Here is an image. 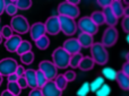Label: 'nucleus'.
<instances>
[{
	"label": "nucleus",
	"instance_id": "1",
	"mask_svg": "<svg viewBox=\"0 0 129 96\" xmlns=\"http://www.w3.org/2000/svg\"><path fill=\"white\" fill-rule=\"evenodd\" d=\"M91 50V58L93 59L94 63L99 66H105L109 61V52L107 47H104L100 42H94L93 45L89 47Z\"/></svg>",
	"mask_w": 129,
	"mask_h": 96
},
{
	"label": "nucleus",
	"instance_id": "2",
	"mask_svg": "<svg viewBox=\"0 0 129 96\" xmlns=\"http://www.w3.org/2000/svg\"><path fill=\"white\" fill-rule=\"evenodd\" d=\"M9 26L11 27L13 32H16V33H17V35H22V34L28 33L31 25H29L28 20H27V18L25 17V16L16 15L11 18L10 25H9Z\"/></svg>",
	"mask_w": 129,
	"mask_h": 96
},
{
	"label": "nucleus",
	"instance_id": "3",
	"mask_svg": "<svg viewBox=\"0 0 129 96\" xmlns=\"http://www.w3.org/2000/svg\"><path fill=\"white\" fill-rule=\"evenodd\" d=\"M69 59L70 56L61 46L54 49L52 52V63L57 69H67L69 67Z\"/></svg>",
	"mask_w": 129,
	"mask_h": 96
},
{
	"label": "nucleus",
	"instance_id": "4",
	"mask_svg": "<svg viewBox=\"0 0 129 96\" xmlns=\"http://www.w3.org/2000/svg\"><path fill=\"white\" fill-rule=\"evenodd\" d=\"M59 24H60V32H62L66 36H74L77 33V23L75 19L64 16H59Z\"/></svg>",
	"mask_w": 129,
	"mask_h": 96
},
{
	"label": "nucleus",
	"instance_id": "5",
	"mask_svg": "<svg viewBox=\"0 0 129 96\" xmlns=\"http://www.w3.org/2000/svg\"><path fill=\"white\" fill-rule=\"evenodd\" d=\"M119 37L118 29L116 27H107L102 34V38H101V44L104 47H111L117 43Z\"/></svg>",
	"mask_w": 129,
	"mask_h": 96
},
{
	"label": "nucleus",
	"instance_id": "6",
	"mask_svg": "<svg viewBox=\"0 0 129 96\" xmlns=\"http://www.w3.org/2000/svg\"><path fill=\"white\" fill-rule=\"evenodd\" d=\"M77 28L79 29L82 33L89 34V35H92V36L98 34V32H99V26H96V25L92 22L89 16H84V17L79 18V20L77 22Z\"/></svg>",
	"mask_w": 129,
	"mask_h": 96
},
{
	"label": "nucleus",
	"instance_id": "7",
	"mask_svg": "<svg viewBox=\"0 0 129 96\" xmlns=\"http://www.w3.org/2000/svg\"><path fill=\"white\" fill-rule=\"evenodd\" d=\"M58 14L59 16H64V17L69 18H77L80 14V10L78 8V6H74V5L69 4L68 1H63L61 4H59L58 6Z\"/></svg>",
	"mask_w": 129,
	"mask_h": 96
},
{
	"label": "nucleus",
	"instance_id": "8",
	"mask_svg": "<svg viewBox=\"0 0 129 96\" xmlns=\"http://www.w3.org/2000/svg\"><path fill=\"white\" fill-rule=\"evenodd\" d=\"M40 71H42L44 74V76L48 78V80H53L58 75V69L56 68V66L52 63V61L50 60H43L39 63V69Z\"/></svg>",
	"mask_w": 129,
	"mask_h": 96
},
{
	"label": "nucleus",
	"instance_id": "9",
	"mask_svg": "<svg viewBox=\"0 0 129 96\" xmlns=\"http://www.w3.org/2000/svg\"><path fill=\"white\" fill-rule=\"evenodd\" d=\"M18 63L14 58H4L0 60V75L4 76H9L14 74L17 68Z\"/></svg>",
	"mask_w": 129,
	"mask_h": 96
},
{
	"label": "nucleus",
	"instance_id": "10",
	"mask_svg": "<svg viewBox=\"0 0 129 96\" xmlns=\"http://www.w3.org/2000/svg\"><path fill=\"white\" fill-rule=\"evenodd\" d=\"M45 32L49 35H58L60 33V24L58 16H51L44 23Z\"/></svg>",
	"mask_w": 129,
	"mask_h": 96
},
{
	"label": "nucleus",
	"instance_id": "11",
	"mask_svg": "<svg viewBox=\"0 0 129 96\" xmlns=\"http://www.w3.org/2000/svg\"><path fill=\"white\" fill-rule=\"evenodd\" d=\"M61 47H62L69 56H73V54H76V53H80V50H82V46H80V44L78 43L76 37L67 38L63 42Z\"/></svg>",
	"mask_w": 129,
	"mask_h": 96
},
{
	"label": "nucleus",
	"instance_id": "12",
	"mask_svg": "<svg viewBox=\"0 0 129 96\" xmlns=\"http://www.w3.org/2000/svg\"><path fill=\"white\" fill-rule=\"evenodd\" d=\"M28 32H29V35H31V38L34 42L47 34L45 27H44V23H41V22H36V23H34V24H32Z\"/></svg>",
	"mask_w": 129,
	"mask_h": 96
},
{
	"label": "nucleus",
	"instance_id": "13",
	"mask_svg": "<svg viewBox=\"0 0 129 96\" xmlns=\"http://www.w3.org/2000/svg\"><path fill=\"white\" fill-rule=\"evenodd\" d=\"M41 89L42 96H62V92L54 85L53 80H49Z\"/></svg>",
	"mask_w": 129,
	"mask_h": 96
},
{
	"label": "nucleus",
	"instance_id": "14",
	"mask_svg": "<svg viewBox=\"0 0 129 96\" xmlns=\"http://www.w3.org/2000/svg\"><path fill=\"white\" fill-rule=\"evenodd\" d=\"M22 41H23V38L20 35H17V34H16V35H13L11 37L7 38V40L5 41V47H6V50L8 52L14 53V52H16L18 45L20 44Z\"/></svg>",
	"mask_w": 129,
	"mask_h": 96
},
{
	"label": "nucleus",
	"instance_id": "15",
	"mask_svg": "<svg viewBox=\"0 0 129 96\" xmlns=\"http://www.w3.org/2000/svg\"><path fill=\"white\" fill-rule=\"evenodd\" d=\"M102 13H103V16H104V23L105 24H107L109 27H116V25L118 24L119 19L116 17V15L112 13V10L110 9V7L104 8L102 10Z\"/></svg>",
	"mask_w": 129,
	"mask_h": 96
},
{
	"label": "nucleus",
	"instance_id": "16",
	"mask_svg": "<svg viewBox=\"0 0 129 96\" xmlns=\"http://www.w3.org/2000/svg\"><path fill=\"white\" fill-rule=\"evenodd\" d=\"M76 38H77L78 43L80 44L82 49H89L94 43L93 36L89 35V34H86V33H82V32L78 34V36Z\"/></svg>",
	"mask_w": 129,
	"mask_h": 96
},
{
	"label": "nucleus",
	"instance_id": "17",
	"mask_svg": "<svg viewBox=\"0 0 129 96\" xmlns=\"http://www.w3.org/2000/svg\"><path fill=\"white\" fill-rule=\"evenodd\" d=\"M24 78L27 83V86H28L31 89L38 88V86H36V70L26 69L25 70V74H24Z\"/></svg>",
	"mask_w": 129,
	"mask_h": 96
},
{
	"label": "nucleus",
	"instance_id": "18",
	"mask_svg": "<svg viewBox=\"0 0 129 96\" xmlns=\"http://www.w3.org/2000/svg\"><path fill=\"white\" fill-rule=\"evenodd\" d=\"M110 9H111L112 13L116 15V17L119 19V18H121L123 16V9H125V6H123L122 1H120V0H113V1H111Z\"/></svg>",
	"mask_w": 129,
	"mask_h": 96
},
{
	"label": "nucleus",
	"instance_id": "19",
	"mask_svg": "<svg viewBox=\"0 0 129 96\" xmlns=\"http://www.w3.org/2000/svg\"><path fill=\"white\" fill-rule=\"evenodd\" d=\"M116 81L118 83L119 87L123 90H128L129 89V77L127 75H125L122 71H118L117 72V77H116Z\"/></svg>",
	"mask_w": 129,
	"mask_h": 96
},
{
	"label": "nucleus",
	"instance_id": "20",
	"mask_svg": "<svg viewBox=\"0 0 129 96\" xmlns=\"http://www.w3.org/2000/svg\"><path fill=\"white\" fill-rule=\"evenodd\" d=\"M94 66H95V63H94L93 59L91 57H83L78 68L82 71H89V70H92L94 68Z\"/></svg>",
	"mask_w": 129,
	"mask_h": 96
},
{
	"label": "nucleus",
	"instance_id": "21",
	"mask_svg": "<svg viewBox=\"0 0 129 96\" xmlns=\"http://www.w3.org/2000/svg\"><path fill=\"white\" fill-rule=\"evenodd\" d=\"M5 5H6V8H5V11L7 13L8 16H14L17 15V7H16V1H10V0H5Z\"/></svg>",
	"mask_w": 129,
	"mask_h": 96
},
{
	"label": "nucleus",
	"instance_id": "22",
	"mask_svg": "<svg viewBox=\"0 0 129 96\" xmlns=\"http://www.w3.org/2000/svg\"><path fill=\"white\" fill-rule=\"evenodd\" d=\"M89 18L92 19V22L96 25V26H101V25H104V16H103V13L100 10L93 11L92 15L89 16Z\"/></svg>",
	"mask_w": 129,
	"mask_h": 96
},
{
	"label": "nucleus",
	"instance_id": "23",
	"mask_svg": "<svg viewBox=\"0 0 129 96\" xmlns=\"http://www.w3.org/2000/svg\"><path fill=\"white\" fill-rule=\"evenodd\" d=\"M101 72H102V77L104 79H108V80H116L117 72L118 71L111 67H104Z\"/></svg>",
	"mask_w": 129,
	"mask_h": 96
},
{
	"label": "nucleus",
	"instance_id": "24",
	"mask_svg": "<svg viewBox=\"0 0 129 96\" xmlns=\"http://www.w3.org/2000/svg\"><path fill=\"white\" fill-rule=\"evenodd\" d=\"M32 51V44L29 41H26V40H23L22 42H20V44L18 45L17 50H16V53L18 54V56H22V54L24 53H27V52Z\"/></svg>",
	"mask_w": 129,
	"mask_h": 96
},
{
	"label": "nucleus",
	"instance_id": "25",
	"mask_svg": "<svg viewBox=\"0 0 129 96\" xmlns=\"http://www.w3.org/2000/svg\"><path fill=\"white\" fill-rule=\"evenodd\" d=\"M105 84V79L102 76H98L94 79L92 83H89V88H91V92L95 93L101 86H103Z\"/></svg>",
	"mask_w": 129,
	"mask_h": 96
},
{
	"label": "nucleus",
	"instance_id": "26",
	"mask_svg": "<svg viewBox=\"0 0 129 96\" xmlns=\"http://www.w3.org/2000/svg\"><path fill=\"white\" fill-rule=\"evenodd\" d=\"M35 45L39 50H42V51L43 50H47L50 45V38L47 35L42 36V37H40L39 40L35 41Z\"/></svg>",
	"mask_w": 129,
	"mask_h": 96
},
{
	"label": "nucleus",
	"instance_id": "27",
	"mask_svg": "<svg viewBox=\"0 0 129 96\" xmlns=\"http://www.w3.org/2000/svg\"><path fill=\"white\" fill-rule=\"evenodd\" d=\"M7 90L9 93H11L14 96H19L22 93V89L18 86V84L16 81H8L7 83Z\"/></svg>",
	"mask_w": 129,
	"mask_h": 96
},
{
	"label": "nucleus",
	"instance_id": "28",
	"mask_svg": "<svg viewBox=\"0 0 129 96\" xmlns=\"http://www.w3.org/2000/svg\"><path fill=\"white\" fill-rule=\"evenodd\" d=\"M53 83H54V85L61 90V92H63V90L66 89L67 85H68V81L64 79L63 75H57V77L53 79Z\"/></svg>",
	"mask_w": 129,
	"mask_h": 96
},
{
	"label": "nucleus",
	"instance_id": "29",
	"mask_svg": "<svg viewBox=\"0 0 129 96\" xmlns=\"http://www.w3.org/2000/svg\"><path fill=\"white\" fill-rule=\"evenodd\" d=\"M83 57H84V56H83L82 53H76V54L70 56V59H69V67H71L73 69L78 68V66H79V63H80V61H82Z\"/></svg>",
	"mask_w": 129,
	"mask_h": 96
},
{
	"label": "nucleus",
	"instance_id": "30",
	"mask_svg": "<svg viewBox=\"0 0 129 96\" xmlns=\"http://www.w3.org/2000/svg\"><path fill=\"white\" fill-rule=\"evenodd\" d=\"M19 58H20V61H22L23 65L29 66L33 63L34 59H35V56H34L33 51H29V52H27V53H24V54H22V56H19Z\"/></svg>",
	"mask_w": 129,
	"mask_h": 96
},
{
	"label": "nucleus",
	"instance_id": "31",
	"mask_svg": "<svg viewBox=\"0 0 129 96\" xmlns=\"http://www.w3.org/2000/svg\"><path fill=\"white\" fill-rule=\"evenodd\" d=\"M48 81L49 80L44 76V74L40 70H36V86H38V88H42Z\"/></svg>",
	"mask_w": 129,
	"mask_h": 96
},
{
	"label": "nucleus",
	"instance_id": "32",
	"mask_svg": "<svg viewBox=\"0 0 129 96\" xmlns=\"http://www.w3.org/2000/svg\"><path fill=\"white\" fill-rule=\"evenodd\" d=\"M89 93H91L89 83L85 81V83H83L82 85H80V87L77 89V92H76V95H77V96H87Z\"/></svg>",
	"mask_w": 129,
	"mask_h": 96
},
{
	"label": "nucleus",
	"instance_id": "33",
	"mask_svg": "<svg viewBox=\"0 0 129 96\" xmlns=\"http://www.w3.org/2000/svg\"><path fill=\"white\" fill-rule=\"evenodd\" d=\"M33 2L31 0H17L16 1V7L18 10H28L32 7Z\"/></svg>",
	"mask_w": 129,
	"mask_h": 96
},
{
	"label": "nucleus",
	"instance_id": "34",
	"mask_svg": "<svg viewBox=\"0 0 129 96\" xmlns=\"http://www.w3.org/2000/svg\"><path fill=\"white\" fill-rule=\"evenodd\" d=\"M110 94H111V87L109 84H104L95 92L96 96H110Z\"/></svg>",
	"mask_w": 129,
	"mask_h": 96
},
{
	"label": "nucleus",
	"instance_id": "35",
	"mask_svg": "<svg viewBox=\"0 0 129 96\" xmlns=\"http://www.w3.org/2000/svg\"><path fill=\"white\" fill-rule=\"evenodd\" d=\"M0 33H1V36L2 38H9L11 37V36L14 35V32L13 29H11V27L9 26V25H5V26L1 27V29H0Z\"/></svg>",
	"mask_w": 129,
	"mask_h": 96
},
{
	"label": "nucleus",
	"instance_id": "36",
	"mask_svg": "<svg viewBox=\"0 0 129 96\" xmlns=\"http://www.w3.org/2000/svg\"><path fill=\"white\" fill-rule=\"evenodd\" d=\"M63 77L68 83H70V81H74L76 79V72L74 70H67L63 74Z\"/></svg>",
	"mask_w": 129,
	"mask_h": 96
},
{
	"label": "nucleus",
	"instance_id": "37",
	"mask_svg": "<svg viewBox=\"0 0 129 96\" xmlns=\"http://www.w3.org/2000/svg\"><path fill=\"white\" fill-rule=\"evenodd\" d=\"M121 27H122L123 32L129 34V17H123L122 22H121Z\"/></svg>",
	"mask_w": 129,
	"mask_h": 96
},
{
	"label": "nucleus",
	"instance_id": "38",
	"mask_svg": "<svg viewBox=\"0 0 129 96\" xmlns=\"http://www.w3.org/2000/svg\"><path fill=\"white\" fill-rule=\"evenodd\" d=\"M16 83L18 84V86L20 87V89H25V88L28 87V86H27L26 80H25V78H24V76H23V77H19V78H18V80L16 81Z\"/></svg>",
	"mask_w": 129,
	"mask_h": 96
},
{
	"label": "nucleus",
	"instance_id": "39",
	"mask_svg": "<svg viewBox=\"0 0 129 96\" xmlns=\"http://www.w3.org/2000/svg\"><path fill=\"white\" fill-rule=\"evenodd\" d=\"M98 5L102 9L108 8V7H110V5H111V0H98Z\"/></svg>",
	"mask_w": 129,
	"mask_h": 96
},
{
	"label": "nucleus",
	"instance_id": "40",
	"mask_svg": "<svg viewBox=\"0 0 129 96\" xmlns=\"http://www.w3.org/2000/svg\"><path fill=\"white\" fill-rule=\"evenodd\" d=\"M25 70H26V69H25L22 65H18L17 68H16V70H15V74L17 75L18 77H23V76H24V74H25Z\"/></svg>",
	"mask_w": 129,
	"mask_h": 96
},
{
	"label": "nucleus",
	"instance_id": "41",
	"mask_svg": "<svg viewBox=\"0 0 129 96\" xmlns=\"http://www.w3.org/2000/svg\"><path fill=\"white\" fill-rule=\"evenodd\" d=\"M28 96H42V93H41L40 88H33L28 93Z\"/></svg>",
	"mask_w": 129,
	"mask_h": 96
},
{
	"label": "nucleus",
	"instance_id": "42",
	"mask_svg": "<svg viewBox=\"0 0 129 96\" xmlns=\"http://www.w3.org/2000/svg\"><path fill=\"white\" fill-rule=\"evenodd\" d=\"M121 71L129 77V62H125V63H123L122 68H121Z\"/></svg>",
	"mask_w": 129,
	"mask_h": 96
},
{
	"label": "nucleus",
	"instance_id": "43",
	"mask_svg": "<svg viewBox=\"0 0 129 96\" xmlns=\"http://www.w3.org/2000/svg\"><path fill=\"white\" fill-rule=\"evenodd\" d=\"M7 78H8V81H17L19 77H18L17 75L14 72V74H11V75H9V76H7Z\"/></svg>",
	"mask_w": 129,
	"mask_h": 96
},
{
	"label": "nucleus",
	"instance_id": "44",
	"mask_svg": "<svg viewBox=\"0 0 129 96\" xmlns=\"http://www.w3.org/2000/svg\"><path fill=\"white\" fill-rule=\"evenodd\" d=\"M5 8H6V5H5V0H0V16L5 13Z\"/></svg>",
	"mask_w": 129,
	"mask_h": 96
},
{
	"label": "nucleus",
	"instance_id": "45",
	"mask_svg": "<svg viewBox=\"0 0 129 96\" xmlns=\"http://www.w3.org/2000/svg\"><path fill=\"white\" fill-rule=\"evenodd\" d=\"M123 17H129V6H126L123 9Z\"/></svg>",
	"mask_w": 129,
	"mask_h": 96
},
{
	"label": "nucleus",
	"instance_id": "46",
	"mask_svg": "<svg viewBox=\"0 0 129 96\" xmlns=\"http://www.w3.org/2000/svg\"><path fill=\"white\" fill-rule=\"evenodd\" d=\"M68 2L69 4H71V5H74V6H78V4H79V0H68Z\"/></svg>",
	"mask_w": 129,
	"mask_h": 96
},
{
	"label": "nucleus",
	"instance_id": "47",
	"mask_svg": "<svg viewBox=\"0 0 129 96\" xmlns=\"http://www.w3.org/2000/svg\"><path fill=\"white\" fill-rule=\"evenodd\" d=\"M0 96H14V95L11 94V93H9L8 90L6 89V90H4V92L1 93V95H0Z\"/></svg>",
	"mask_w": 129,
	"mask_h": 96
},
{
	"label": "nucleus",
	"instance_id": "48",
	"mask_svg": "<svg viewBox=\"0 0 129 96\" xmlns=\"http://www.w3.org/2000/svg\"><path fill=\"white\" fill-rule=\"evenodd\" d=\"M126 60H127V61H126V62H129V52H127V53H126Z\"/></svg>",
	"mask_w": 129,
	"mask_h": 96
},
{
	"label": "nucleus",
	"instance_id": "49",
	"mask_svg": "<svg viewBox=\"0 0 129 96\" xmlns=\"http://www.w3.org/2000/svg\"><path fill=\"white\" fill-rule=\"evenodd\" d=\"M126 42L129 44V34H127V36H126Z\"/></svg>",
	"mask_w": 129,
	"mask_h": 96
},
{
	"label": "nucleus",
	"instance_id": "50",
	"mask_svg": "<svg viewBox=\"0 0 129 96\" xmlns=\"http://www.w3.org/2000/svg\"><path fill=\"white\" fill-rule=\"evenodd\" d=\"M0 29H1V28H0ZM2 40H4V38H2V36H1V33H0V44H1V43H2Z\"/></svg>",
	"mask_w": 129,
	"mask_h": 96
},
{
	"label": "nucleus",
	"instance_id": "51",
	"mask_svg": "<svg viewBox=\"0 0 129 96\" xmlns=\"http://www.w3.org/2000/svg\"><path fill=\"white\" fill-rule=\"evenodd\" d=\"M1 84H2V76L0 75V86H1Z\"/></svg>",
	"mask_w": 129,
	"mask_h": 96
},
{
	"label": "nucleus",
	"instance_id": "52",
	"mask_svg": "<svg viewBox=\"0 0 129 96\" xmlns=\"http://www.w3.org/2000/svg\"><path fill=\"white\" fill-rule=\"evenodd\" d=\"M0 22H1V19H0Z\"/></svg>",
	"mask_w": 129,
	"mask_h": 96
},
{
	"label": "nucleus",
	"instance_id": "53",
	"mask_svg": "<svg viewBox=\"0 0 129 96\" xmlns=\"http://www.w3.org/2000/svg\"><path fill=\"white\" fill-rule=\"evenodd\" d=\"M128 92H129V89H128Z\"/></svg>",
	"mask_w": 129,
	"mask_h": 96
}]
</instances>
